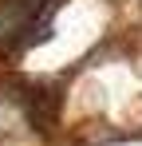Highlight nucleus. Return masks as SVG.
<instances>
[{"mask_svg": "<svg viewBox=\"0 0 142 146\" xmlns=\"http://www.w3.org/2000/svg\"><path fill=\"white\" fill-rule=\"evenodd\" d=\"M55 8H59V0H0V51L16 55V51L40 44L47 36Z\"/></svg>", "mask_w": 142, "mask_h": 146, "instance_id": "nucleus-1", "label": "nucleus"}]
</instances>
